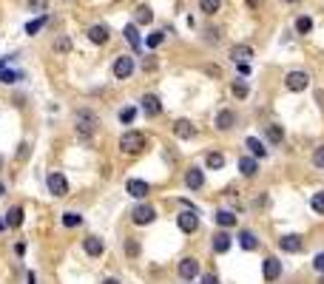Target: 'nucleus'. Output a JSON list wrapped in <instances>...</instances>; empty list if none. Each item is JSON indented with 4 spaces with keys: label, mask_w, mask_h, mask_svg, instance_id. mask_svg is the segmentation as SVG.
<instances>
[{
    "label": "nucleus",
    "mask_w": 324,
    "mask_h": 284,
    "mask_svg": "<svg viewBox=\"0 0 324 284\" xmlns=\"http://www.w3.org/2000/svg\"><path fill=\"white\" fill-rule=\"evenodd\" d=\"M213 222H216V227H233L236 225V213L233 210H216Z\"/></svg>",
    "instance_id": "obj_24"
},
{
    "label": "nucleus",
    "mask_w": 324,
    "mask_h": 284,
    "mask_svg": "<svg viewBox=\"0 0 324 284\" xmlns=\"http://www.w3.org/2000/svg\"><path fill=\"white\" fill-rule=\"evenodd\" d=\"M319 284H324V276H322V282H319Z\"/></svg>",
    "instance_id": "obj_53"
},
{
    "label": "nucleus",
    "mask_w": 324,
    "mask_h": 284,
    "mask_svg": "<svg viewBox=\"0 0 324 284\" xmlns=\"http://www.w3.org/2000/svg\"><path fill=\"white\" fill-rule=\"evenodd\" d=\"M162 40H165V32H151L148 37H145V45H148V48H157V45H162Z\"/></svg>",
    "instance_id": "obj_38"
},
{
    "label": "nucleus",
    "mask_w": 324,
    "mask_h": 284,
    "mask_svg": "<svg viewBox=\"0 0 324 284\" xmlns=\"http://www.w3.org/2000/svg\"><path fill=\"white\" fill-rule=\"evenodd\" d=\"M82 253H85V256H91V259H100V256L105 253V242L100 236L82 239Z\"/></svg>",
    "instance_id": "obj_11"
},
{
    "label": "nucleus",
    "mask_w": 324,
    "mask_h": 284,
    "mask_svg": "<svg viewBox=\"0 0 324 284\" xmlns=\"http://www.w3.org/2000/svg\"><path fill=\"white\" fill-rule=\"evenodd\" d=\"M213 125H216V131H231L233 125H236V111H231V108H222V111L213 117Z\"/></svg>",
    "instance_id": "obj_13"
},
{
    "label": "nucleus",
    "mask_w": 324,
    "mask_h": 284,
    "mask_svg": "<svg viewBox=\"0 0 324 284\" xmlns=\"http://www.w3.org/2000/svg\"><path fill=\"white\" fill-rule=\"evenodd\" d=\"M284 3H301V0H284Z\"/></svg>",
    "instance_id": "obj_51"
},
{
    "label": "nucleus",
    "mask_w": 324,
    "mask_h": 284,
    "mask_svg": "<svg viewBox=\"0 0 324 284\" xmlns=\"http://www.w3.org/2000/svg\"><path fill=\"white\" fill-rule=\"evenodd\" d=\"M176 225L182 233H197L199 230V210H182L176 213Z\"/></svg>",
    "instance_id": "obj_7"
},
{
    "label": "nucleus",
    "mask_w": 324,
    "mask_h": 284,
    "mask_svg": "<svg viewBox=\"0 0 324 284\" xmlns=\"http://www.w3.org/2000/svg\"><path fill=\"white\" fill-rule=\"evenodd\" d=\"M265 139L270 142V145H282V142H284V131H282V125H276V122L265 125Z\"/></svg>",
    "instance_id": "obj_21"
},
{
    "label": "nucleus",
    "mask_w": 324,
    "mask_h": 284,
    "mask_svg": "<svg viewBox=\"0 0 324 284\" xmlns=\"http://www.w3.org/2000/svg\"><path fill=\"white\" fill-rule=\"evenodd\" d=\"M228 247H231V233L219 230V233L213 236V250H216V253H228Z\"/></svg>",
    "instance_id": "obj_27"
},
{
    "label": "nucleus",
    "mask_w": 324,
    "mask_h": 284,
    "mask_svg": "<svg viewBox=\"0 0 324 284\" xmlns=\"http://www.w3.org/2000/svg\"><path fill=\"white\" fill-rule=\"evenodd\" d=\"M74 120H77V128H80V136L88 142L91 139V131L100 125V120H97V114L91 111V108H80V111L74 114Z\"/></svg>",
    "instance_id": "obj_1"
},
{
    "label": "nucleus",
    "mask_w": 324,
    "mask_h": 284,
    "mask_svg": "<svg viewBox=\"0 0 324 284\" xmlns=\"http://www.w3.org/2000/svg\"><path fill=\"white\" fill-rule=\"evenodd\" d=\"M239 173H242L244 179H253L256 173H259V162H256V157H239Z\"/></svg>",
    "instance_id": "obj_19"
},
{
    "label": "nucleus",
    "mask_w": 324,
    "mask_h": 284,
    "mask_svg": "<svg viewBox=\"0 0 324 284\" xmlns=\"http://www.w3.org/2000/svg\"><path fill=\"white\" fill-rule=\"evenodd\" d=\"M236 242H239V247H242V250H247V253L259 247V239H256V233H253V230H247V227H242V230H239Z\"/></svg>",
    "instance_id": "obj_18"
},
{
    "label": "nucleus",
    "mask_w": 324,
    "mask_h": 284,
    "mask_svg": "<svg viewBox=\"0 0 324 284\" xmlns=\"http://www.w3.org/2000/svg\"><path fill=\"white\" fill-rule=\"evenodd\" d=\"M279 247L284 250V253H301L304 242H301L299 233H287V236H282V239H279Z\"/></svg>",
    "instance_id": "obj_15"
},
{
    "label": "nucleus",
    "mask_w": 324,
    "mask_h": 284,
    "mask_svg": "<svg viewBox=\"0 0 324 284\" xmlns=\"http://www.w3.org/2000/svg\"><path fill=\"white\" fill-rule=\"evenodd\" d=\"M316 100H319V105H324V91H319V94H316Z\"/></svg>",
    "instance_id": "obj_47"
},
{
    "label": "nucleus",
    "mask_w": 324,
    "mask_h": 284,
    "mask_svg": "<svg viewBox=\"0 0 324 284\" xmlns=\"http://www.w3.org/2000/svg\"><path fill=\"white\" fill-rule=\"evenodd\" d=\"M313 32V17L310 14H299L296 17V34H310Z\"/></svg>",
    "instance_id": "obj_29"
},
{
    "label": "nucleus",
    "mask_w": 324,
    "mask_h": 284,
    "mask_svg": "<svg viewBox=\"0 0 324 284\" xmlns=\"http://www.w3.org/2000/svg\"><path fill=\"white\" fill-rule=\"evenodd\" d=\"M125 193L134 199H145L151 193V185L145 179H125Z\"/></svg>",
    "instance_id": "obj_12"
},
{
    "label": "nucleus",
    "mask_w": 324,
    "mask_h": 284,
    "mask_svg": "<svg viewBox=\"0 0 324 284\" xmlns=\"http://www.w3.org/2000/svg\"><path fill=\"white\" fill-rule=\"evenodd\" d=\"M134 68H137L134 57H131V54H120V57L114 60L111 71H114V77H117V80H128L131 74H134Z\"/></svg>",
    "instance_id": "obj_4"
},
{
    "label": "nucleus",
    "mask_w": 324,
    "mask_h": 284,
    "mask_svg": "<svg viewBox=\"0 0 324 284\" xmlns=\"http://www.w3.org/2000/svg\"><path fill=\"white\" fill-rule=\"evenodd\" d=\"M29 151H32V145H29V142H20V151H17V157L26 159V157H29Z\"/></svg>",
    "instance_id": "obj_44"
},
{
    "label": "nucleus",
    "mask_w": 324,
    "mask_h": 284,
    "mask_svg": "<svg viewBox=\"0 0 324 284\" xmlns=\"http://www.w3.org/2000/svg\"><path fill=\"white\" fill-rule=\"evenodd\" d=\"M231 57H233V63H247V60L253 57V48H250V45H233Z\"/></svg>",
    "instance_id": "obj_25"
},
{
    "label": "nucleus",
    "mask_w": 324,
    "mask_h": 284,
    "mask_svg": "<svg viewBox=\"0 0 324 284\" xmlns=\"http://www.w3.org/2000/svg\"><path fill=\"white\" fill-rule=\"evenodd\" d=\"M262 276H265V282H279V276H282V261L276 256H267L262 261Z\"/></svg>",
    "instance_id": "obj_10"
},
{
    "label": "nucleus",
    "mask_w": 324,
    "mask_h": 284,
    "mask_svg": "<svg viewBox=\"0 0 324 284\" xmlns=\"http://www.w3.org/2000/svg\"><path fill=\"white\" fill-rule=\"evenodd\" d=\"M20 80H23V71H12V68H3L0 71V82H6V85H14Z\"/></svg>",
    "instance_id": "obj_30"
},
{
    "label": "nucleus",
    "mask_w": 324,
    "mask_h": 284,
    "mask_svg": "<svg viewBox=\"0 0 324 284\" xmlns=\"http://www.w3.org/2000/svg\"><path fill=\"white\" fill-rule=\"evenodd\" d=\"M0 165H3V157H0Z\"/></svg>",
    "instance_id": "obj_54"
},
{
    "label": "nucleus",
    "mask_w": 324,
    "mask_h": 284,
    "mask_svg": "<svg viewBox=\"0 0 324 284\" xmlns=\"http://www.w3.org/2000/svg\"><path fill=\"white\" fill-rule=\"evenodd\" d=\"M231 91H233V97H236V100H244V97L250 94V88H247V82H242V80H236Z\"/></svg>",
    "instance_id": "obj_37"
},
{
    "label": "nucleus",
    "mask_w": 324,
    "mask_h": 284,
    "mask_svg": "<svg viewBox=\"0 0 324 284\" xmlns=\"http://www.w3.org/2000/svg\"><path fill=\"white\" fill-rule=\"evenodd\" d=\"M202 284H219V276H216V273H205V276H202Z\"/></svg>",
    "instance_id": "obj_43"
},
{
    "label": "nucleus",
    "mask_w": 324,
    "mask_h": 284,
    "mask_svg": "<svg viewBox=\"0 0 324 284\" xmlns=\"http://www.w3.org/2000/svg\"><path fill=\"white\" fill-rule=\"evenodd\" d=\"M46 23H48V14H40L37 20H29V23H26V34H32V37H35V34L40 32Z\"/></svg>",
    "instance_id": "obj_33"
},
{
    "label": "nucleus",
    "mask_w": 324,
    "mask_h": 284,
    "mask_svg": "<svg viewBox=\"0 0 324 284\" xmlns=\"http://www.w3.org/2000/svg\"><path fill=\"white\" fill-rule=\"evenodd\" d=\"M23 225V207L20 204H14L6 210V227H20Z\"/></svg>",
    "instance_id": "obj_23"
},
{
    "label": "nucleus",
    "mask_w": 324,
    "mask_h": 284,
    "mask_svg": "<svg viewBox=\"0 0 324 284\" xmlns=\"http://www.w3.org/2000/svg\"><path fill=\"white\" fill-rule=\"evenodd\" d=\"M222 9V0H199V11L205 14H216Z\"/></svg>",
    "instance_id": "obj_35"
},
{
    "label": "nucleus",
    "mask_w": 324,
    "mask_h": 284,
    "mask_svg": "<svg viewBox=\"0 0 324 284\" xmlns=\"http://www.w3.org/2000/svg\"><path fill=\"white\" fill-rule=\"evenodd\" d=\"M3 227H6V222H0V230H3Z\"/></svg>",
    "instance_id": "obj_52"
},
{
    "label": "nucleus",
    "mask_w": 324,
    "mask_h": 284,
    "mask_svg": "<svg viewBox=\"0 0 324 284\" xmlns=\"http://www.w3.org/2000/svg\"><path fill=\"white\" fill-rule=\"evenodd\" d=\"M202 185H205V170L199 168V165H191L185 170V188L188 191H199Z\"/></svg>",
    "instance_id": "obj_9"
},
{
    "label": "nucleus",
    "mask_w": 324,
    "mask_h": 284,
    "mask_svg": "<svg viewBox=\"0 0 324 284\" xmlns=\"http://www.w3.org/2000/svg\"><path fill=\"white\" fill-rule=\"evenodd\" d=\"M122 250H125V256H128V259H137V256H139V250H142V247H139V242H137L134 236H128L125 242H122Z\"/></svg>",
    "instance_id": "obj_31"
},
{
    "label": "nucleus",
    "mask_w": 324,
    "mask_h": 284,
    "mask_svg": "<svg viewBox=\"0 0 324 284\" xmlns=\"http://www.w3.org/2000/svg\"><path fill=\"white\" fill-rule=\"evenodd\" d=\"M137 120V108L134 105H125V108H120V122L122 125H131Z\"/></svg>",
    "instance_id": "obj_36"
},
{
    "label": "nucleus",
    "mask_w": 324,
    "mask_h": 284,
    "mask_svg": "<svg viewBox=\"0 0 324 284\" xmlns=\"http://www.w3.org/2000/svg\"><path fill=\"white\" fill-rule=\"evenodd\" d=\"M122 34H125V40L131 43V48H134V54H137L139 48H142V40H139V34H137V23H128L125 29H122Z\"/></svg>",
    "instance_id": "obj_22"
},
{
    "label": "nucleus",
    "mask_w": 324,
    "mask_h": 284,
    "mask_svg": "<svg viewBox=\"0 0 324 284\" xmlns=\"http://www.w3.org/2000/svg\"><path fill=\"white\" fill-rule=\"evenodd\" d=\"M60 222H63V227L74 230V227H80V225H82V216L77 213V210H66V213L60 216Z\"/></svg>",
    "instance_id": "obj_26"
},
{
    "label": "nucleus",
    "mask_w": 324,
    "mask_h": 284,
    "mask_svg": "<svg viewBox=\"0 0 324 284\" xmlns=\"http://www.w3.org/2000/svg\"><path fill=\"white\" fill-rule=\"evenodd\" d=\"M108 37H111V29H108L105 23H97V26H91V29H88V40H91L94 45L108 43Z\"/></svg>",
    "instance_id": "obj_16"
},
{
    "label": "nucleus",
    "mask_w": 324,
    "mask_h": 284,
    "mask_svg": "<svg viewBox=\"0 0 324 284\" xmlns=\"http://www.w3.org/2000/svg\"><path fill=\"white\" fill-rule=\"evenodd\" d=\"M205 165H208L210 170H222V168H225V154H219V151H210L208 159H205Z\"/></svg>",
    "instance_id": "obj_28"
},
{
    "label": "nucleus",
    "mask_w": 324,
    "mask_h": 284,
    "mask_svg": "<svg viewBox=\"0 0 324 284\" xmlns=\"http://www.w3.org/2000/svg\"><path fill=\"white\" fill-rule=\"evenodd\" d=\"M247 3H250V6H253V9H256V6H259V0H247Z\"/></svg>",
    "instance_id": "obj_50"
},
{
    "label": "nucleus",
    "mask_w": 324,
    "mask_h": 284,
    "mask_svg": "<svg viewBox=\"0 0 324 284\" xmlns=\"http://www.w3.org/2000/svg\"><path fill=\"white\" fill-rule=\"evenodd\" d=\"M145 148V134L142 131H125L120 136V151L122 154H139Z\"/></svg>",
    "instance_id": "obj_2"
},
{
    "label": "nucleus",
    "mask_w": 324,
    "mask_h": 284,
    "mask_svg": "<svg viewBox=\"0 0 324 284\" xmlns=\"http://www.w3.org/2000/svg\"><path fill=\"white\" fill-rule=\"evenodd\" d=\"M3 193H6V185H3V182H0V196H3Z\"/></svg>",
    "instance_id": "obj_49"
},
{
    "label": "nucleus",
    "mask_w": 324,
    "mask_h": 284,
    "mask_svg": "<svg viewBox=\"0 0 324 284\" xmlns=\"http://www.w3.org/2000/svg\"><path fill=\"white\" fill-rule=\"evenodd\" d=\"M310 210L316 216H324V191H319V193L310 196Z\"/></svg>",
    "instance_id": "obj_32"
},
{
    "label": "nucleus",
    "mask_w": 324,
    "mask_h": 284,
    "mask_svg": "<svg viewBox=\"0 0 324 284\" xmlns=\"http://www.w3.org/2000/svg\"><path fill=\"white\" fill-rule=\"evenodd\" d=\"M26 282H29V284H37V276H35V273H29V276H26Z\"/></svg>",
    "instance_id": "obj_46"
},
{
    "label": "nucleus",
    "mask_w": 324,
    "mask_h": 284,
    "mask_svg": "<svg viewBox=\"0 0 324 284\" xmlns=\"http://www.w3.org/2000/svg\"><path fill=\"white\" fill-rule=\"evenodd\" d=\"M46 185H48V193H51V196H66V193H69V179H66L60 170H51V173H48Z\"/></svg>",
    "instance_id": "obj_6"
},
{
    "label": "nucleus",
    "mask_w": 324,
    "mask_h": 284,
    "mask_svg": "<svg viewBox=\"0 0 324 284\" xmlns=\"http://www.w3.org/2000/svg\"><path fill=\"white\" fill-rule=\"evenodd\" d=\"M46 3H48V0H29V9H32V11H43V9H46Z\"/></svg>",
    "instance_id": "obj_42"
},
{
    "label": "nucleus",
    "mask_w": 324,
    "mask_h": 284,
    "mask_svg": "<svg viewBox=\"0 0 324 284\" xmlns=\"http://www.w3.org/2000/svg\"><path fill=\"white\" fill-rule=\"evenodd\" d=\"M154 219H157V207H154V204H137V207L131 210V222L139 225V227L151 225Z\"/></svg>",
    "instance_id": "obj_5"
},
{
    "label": "nucleus",
    "mask_w": 324,
    "mask_h": 284,
    "mask_svg": "<svg viewBox=\"0 0 324 284\" xmlns=\"http://www.w3.org/2000/svg\"><path fill=\"white\" fill-rule=\"evenodd\" d=\"M313 165L319 170H324V145H319L316 151H313Z\"/></svg>",
    "instance_id": "obj_39"
},
{
    "label": "nucleus",
    "mask_w": 324,
    "mask_h": 284,
    "mask_svg": "<svg viewBox=\"0 0 324 284\" xmlns=\"http://www.w3.org/2000/svg\"><path fill=\"white\" fill-rule=\"evenodd\" d=\"M151 17H154V11H151L148 6H139L137 14H134V23H139V26H148Z\"/></svg>",
    "instance_id": "obj_34"
},
{
    "label": "nucleus",
    "mask_w": 324,
    "mask_h": 284,
    "mask_svg": "<svg viewBox=\"0 0 324 284\" xmlns=\"http://www.w3.org/2000/svg\"><path fill=\"white\" fill-rule=\"evenodd\" d=\"M313 270L324 276V253H316V259H313Z\"/></svg>",
    "instance_id": "obj_40"
},
{
    "label": "nucleus",
    "mask_w": 324,
    "mask_h": 284,
    "mask_svg": "<svg viewBox=\"0 0 324 284\" xmlns=\"http://www.w3.org/2000/svg\"><path fill=\"white\" fill-rule=\"evenodd\" d=\"M54 48H57V51H69L71 40H69V37H60V40H54Z\"/></svg>",
    "instance_id": "obj_41"
},
{
    "label": "nucleus",
    "mask_w": 324,
    "mask_h": 284,
    "mask_svg": "<svg viewBox=\"0 0 324 284\" xmlns=\"http://www.w3.org/2000/svg\"><path fill=\"white\" fill-rule=\"evenodd\" d=\"M307 85H310V74H307V71H287V74H284V88L293 91V94L304 91Z\"/></svg>",
    "instance_id": "obj_3"
},
{
    "label": "nucleus",
    "mask_w": 324,
    "mask_h": 284,
    "mask_svg": "<svg viewBox=\"0 0 324 284\" xmlns=\"http://www.w3.org/2000/svg\"><path fill=\"white\" fill-rule=\"evenodd\" d=\"M174 136H179V139H194V136H197V125L191 122V120H176Z\"/></svg>",
    "instance_id": "obj_17"
},
{
    "label": "nucleus",
    "mask_w": 324,
    "mask_h": 284,
    "mask_svg": "<svg viewBox=\"0 0 324 284\" xmlns=\"http://www.w3.org/2000/svg\"><path fill=\"white\" fill-rule=\"evenodd\" d=\"M244 148H247V151H250V157H256V159H265L267 157L265 142H262V139H256V136H247V139H244Z\"/></svg>",
    "instance_id": "obj_20"
},
{
    "label": "nucleus",
    "mask_w": 324,
    "mask_h": 284,
    "mask_svg": "<svg viewBox=\"0 0 324 284\" xmlns=\"http://www.w3.org/2000/svg\"><path fill=\"white\" fill-rule=\"evenodd\" d=\"M176 273H179V279H185V282H194V279L199 276V261L194 259V256H185V259L179 261Z\"/></svg>",
    "instance_id": "obj_8"
},
{
    "label": "nucleus",
    "mask_w": 324,
    "mask_h": 284,
    "mask_svg": "<svg viewBox=\"0 0 324 284\" xmlns=\"http://www.w3.org/2000/svg\"><path fill=\"white\" fill-rule=\"evenodd\" d=\"M236 68H239V74H242V77L250 74V66H247V63H236Z\"/></svg>",
    "instance_id": "obj_45"
},
{
    "label": "nucleus",
    "mask_w": 324,
    "mask_h": 284,
    "mask_svg": "<svg viewBox=\"0 0 324 284\" xmlns=\"http://www.w3.org/2000/svg\"><path fill=\"white\" fill-rule=\"evenodd\" d=\"M142 111H145V117H160L162 114V102L157 94H142Z\"/></svg>",
    "instance_id": "obj_14"
},
{
    "label": "nucleus",
    "mask_w": 324,
    "mask_h": 284,
    "mask_svg": "<svg viewBox=\"0 0 324 284\" xmlns=\"http://www.w3.org/2000/svg\"><path fill=\"white\" fill-rule=\"evenodd\" d=\"M103 284H120L117 279H103Z\"/></svg>",
    "instance_id": "obj_48"
}]
</instances>
